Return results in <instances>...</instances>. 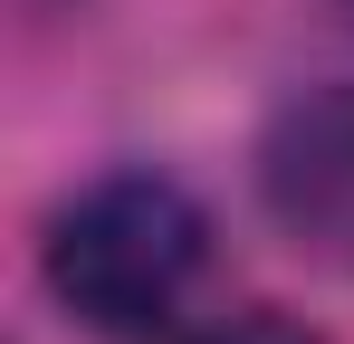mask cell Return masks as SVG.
Listing matches in <instances>:
<instances>
[{
	"label": "cell",
	"instance_id": "cell-1",
	"mask_svg": "<svg viewBox=\"0 0 354 344\" xmlns=\"http://www.w3.org/2000/svg\"><path fill=\"white\" fill-rule=\"evenodd\" d=\"M201 268H211V211L173 172H96L86 191L58 201V220L39 239L48 296L106 344L173 335Z\"/></svg>",
	"mask_w": 354,
	"mask_h": 344
},
{
	"label": "cell",
	"instance_id": "cell-2",
	"mask_svg": "<svg viewBox=\"0 0 354 344\" xmlns=\"http://www.w3.org/2000/svg\"><path fill=\"white\" fill-rule=\"evenodd\" d=\"M259 201L316 258H354V77H326L268 115L259 134Z\"/></svg>",
	"mask_w": 354,
	"mask_h": 344
},
{
	"label": "cell",
	"instance_id": "cell-3",
	"mask_svg": "<svg viewBox=\"0 0 354 344\" xmlns=\"http://www.w3.org/2000/svg\"><path fill=\"white\" fill-rule=\"evenodd\" d=\"M192 344H316V335L259 306V316H230V325H211V335H192Z\"/></svg>",
	"mask_w": 354,
	"mask_h": 344
},
{
	"label": "cell",
	"instance_id": "cell-4",
	"mask_svg": "<svg viewBox=\"0 0 354 344\" xmlns=\"http://www.w3.org/2000/svg\"><path fill=\"white\" fill-rule=\"evenodd\" d=\"M335 10H345V19H354V0H335Z\"/></svg>",
	"mask_w": 354,
	"mask_h": 344
}]
</instances>
